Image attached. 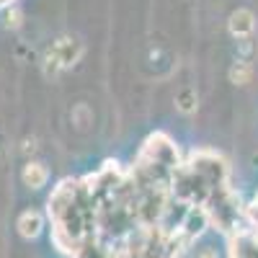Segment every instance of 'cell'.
<instances>
[{"instance_id": "7a4b0ae2", "label": "cell", "mask_w": 258, "mask_h": 258, "mask_svg": "<svg viewBox=\"0 0 258 258\" xmlns=\"http://www.w3.org/2000/svg\"><path fill=\"white\" fill-rule=\"evenodd\" d=\"M253 29H255V21H253V13H250V11L240 8V11H235V13L230 16V31H232L235 36L245 39V36L253 34Z\"/></svg>"}, {"instance_id": "6da1fadb", "label": "cell", "mask_w": 258, "mask_h": 258, "mask_svg": "<svg viewBox=\"0 0 258 258\" xmlns=\"http://www.w3.org/2000/svg\"><path fill=\"white\" fill-rule=\"evenodd\" d=\"M52 52L57 54L62 68H70V64H75V59L80 57V44L75 39H70V36H62V39H57L52 44Z\"/></svg>"}, {"instance_id": "52a82bcc", "label": "cell", "mask_w": 258, "mask_h": 258, "mask_svg": "<svg viewBox=\"0 0 258 258\" xmlns=\"http://www.w3.org/2000/svg\"><path fill=\"white\" fill-rule=\"evenodd\" d=\"M18 24H21V11H16V8H13V11L8 13V26H13V29H16Z\"/></svg>"}, {"instance_id": "5b68a950", "label": "cell", "mask_w": 258, "mask_h": 258, "mask_svg": "<svg viewBox=\"0 0 258 258\" xmlns=\"http://www.w3.org/2000/svg\"><path fill=\"white\" fill-rule=\"evenodd\" d=\"M197 103H199V98H197V91L194 88H181L176 93V106L181 114H194L197 111Z\"/></svg>"}, {"instance_id": "277c9868", "label": "cell", "mask_w": 258, "mask_h": 258, "mask_svg": "<svg viewBox=\"0 0 258 258\" xmlns=\"http://www.w3.org/2000/svg\"><path fill=\"white\" fill-rule=\"evenodd\" d=\"M21 178H24V183L31 186V188H41V186L47 183L49 173H47V168L41 165V163H26V168H24V173H21Z\"/></svg>"}, {"instance_id": "8992f818", "label": "cell", "mask_w": 258, "mask_h": 258, "mask_svg": "<svg viewBox=\"0 0 258 258\" xmlns=\"http://www.w3.org/2000/svg\"><path fill=\"white\" fill-rule=\"evenodd\" d=\"M250 75H253V68H250V62H248V59H238V62H235L232 68H230V80H232V83H238V85L248 83Z\"/></svg>"}, {"instance_id": "ba28073f", "label": "cell", "mask_w": 258, "mask_h": 258, "mask_svg": "<svg viewBox=\"0 0 258 258\" xmlns=\"http://www.w3.org/2000/svg\"><path fill=\"white\" fill-rule=\"evenodd\" d=\"M197 258H217V250H212V248H207V250H202Z\"/></svg>"}, {"instance_id": "3957f363", "label": "cell", "mask_w": 258, "mask_h": 258, "mask_svg": "<svg viewBox=\"0 0 258 258\" xmlns=\"http://www.w3.org/2000/svg\"><path fill=\"white\" fill-rule=\"evenodd\" d=\"M41 227H44V220H41V214L39 212H34V209H29V212H24L18 217V232L24 235V238H36V235L41 232Z\"/></svg>"}]
</instances>
